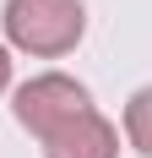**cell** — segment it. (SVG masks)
<instances>
[{
    "label": "cell",
    "mask_w": 152,
    "mask_h": 158,
    "mask_svg": "<svg viewBox=\"0 0 152 158\" xmlns=\"http://www.w3.org/2000/svg\"><path fill=\"white\" fill-rule=\"evenodd\" d=\"M0 93H11V44H0Z\"/></svg>",
    "instance_id": "5"
},
{
    "label": "cell",
    "mask_w": 152,
    "mask_h": 158,
    "mask_svg": "<svg viewBox=\"0 0 152 158\" xmlns=\"http://www.w3.org/2000/svg\"><path fill=\"white\" fill-rule=\"evenodd\" d=\"M125 142L141 158H152V82L125 98Z\"/></svg>",
    "instance_id": "4"
},
{
    "label": "cell",
    "mask_w": 152,
    "mask_h": 158,
    "mask_svg": "<svg viewBox=\"0 0 152 158\" xmlns=\"http://www.w3.org/2000/svg\"><path fill=\"white\" fill-rule=\"evenodd\" d=\"M38 147H44V158H120V126L109 114H98V104H92L87 114L65 120Z\"/></svg>",
    "instance_id": "3"
},
{
    "label": "cell",
    "mask_w": 152,
    "mask_h": 158,
    "mask_svg": "<svg viewBox=\"0 0 152 158\" xmlns=\"http://www.w3.org/2000/svg\"><path fill=\"white\" fill-rule=\"evenodd\" d=\"M0 27L11 49L33 60H60L87 38V6L82 0H6Z\"/></svg>",
    "instance_id": "1"
},
{
    "label": "cell",
    "mask_w": 152,
    "mask_h": 158,
    "mask_svg": "<svg viewBox=\"0 0 152 158\" xmlns=\"http://www.w3.org/2000/svg\"><path fill=\"white\" fill-rule=\"evenodd\" d=\"M87 109H92L87 82L65 77V71H38V77H27L11 93V114H16V126L27 131L33 142L54 136L65 120H76V114H87Z\"/></svg>",
    "instance_id": "2"
}]
</instances>
